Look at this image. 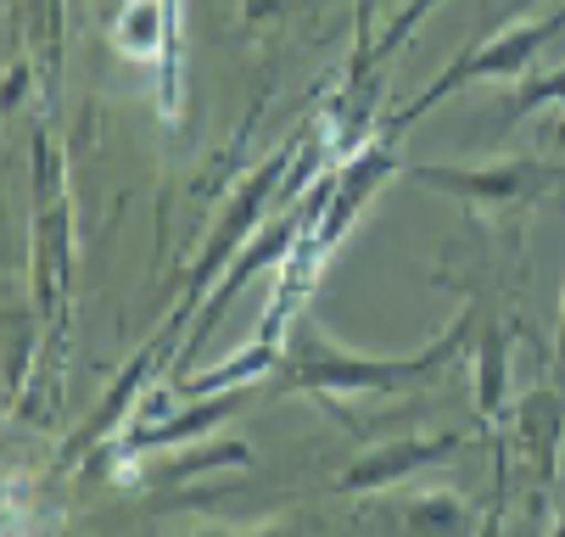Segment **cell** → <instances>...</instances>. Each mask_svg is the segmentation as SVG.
<instances>
[{
	"label": "cell",
	"instance_id": "1",
	"mask_svg": "<svg viewBox=\"0 0 565 537\" xmlns=\"http://www.w3.org/2000/svg\"><path fill=\"white\" fill-rule=\"evenodd\" d=\"M454 353V336H443L426 358H403V364H364V358H342V353H319L313 336L297 342V380L302 387H403V380H415L420 369H431V358Z\"/></svg>",
	"mask_w": 565,
	"mask_h": 537
},
{
	"label": "cell",
	"instance_id": "2",
	"mask_svg": "<svg viewBox=\"0 0 565 537\" xmlns=\"http://www.w3.org/2000/svg\"><path fill=\"white\" fill-rule=\"evenodd\" d=\"M426 185H443V191H459V196H526L532 180H543V169L532 163H515V169H476V174H459V169H420Z\"/></svg>",
	"mask_w": 565,
	"mask_h": 537
},
{
	"label": "cell",
	"instance_id": "3",
	"mask_svg": "<svg viewBox=\"0 0 565 537\" xmlns=\"http://www.w3.org/2000/svg\"><path fill=\"white\" fill-rule=\"evenodd\" d=\"M537 101H565V73H554V79H537V85H526L521 107H537Z\"/></svg>",
	"mask_w": 565,
	"mask_h": 537
}]
</instances>
